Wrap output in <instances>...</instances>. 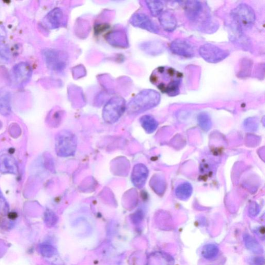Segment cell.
<instances>
[{"instance_id": "21", "label": "cell", "mask_w": 265, "mask_h": 265, "mask_svg": "<svg viewBox=\"0 0 265 265\" xmlns=\"http://www.w3.org/2000/svg\"><path fill=\"white\" fill-rule=\"evenodd\" d=\"M146 4L154 16H158L163 12L164 4L160 1H146Z\"/></svg>"}, {"instance_id": "6", "label": "cell", "mask_w": 265, "mask_h": 265, "mask_svg": "<svg viewBox=\"0 0 265 265\" xmlns=\"http://www.w3.org/2000/svg\"><path fill=\"white\" fill-rule=\"evenodd\" d=\"M43 55L46 65L52 70L61 72L66 66L67 55L63 52L46 49L43 51Z\"/></svg>"}, {"instance_id": "7", "label": "cell", "mask_w": 265, "mask_h": 265, "mask_svg": "<svg viewBox=\"0 0 265 265\" xmlns=\"http://www.w3.org/2000/svg\"><path fill=\"white\" fill-rule=\"evenodd\" d=\"M199 53L207 62L213 64L223 61L229 55L227 51L210 43L202 45L199 50Z\"/></svg>"}, {"instance_id": "5", "label": "cell", "mask_w": 265, "mask_h": 265, "mask_svg": "<svg viewBox=\"0 0 265 265\" xmlns=\"http://www.w3.org/2000/svg\"><path fill=\"white\" fill-rule=\"evenodd\" d=\"M126 109L125 100L121 97H113L104 107L103 118L108 123L116 122L121 117Z\"/></svg>"}, {"instance_id": "17", "label": "cell", "mask_w": 265, "mask_h": 265, "mask_svg": "<svg viewBox=\"0 0 265 265\" xmlns=\"http://www.w3.org/2000/svg\"><path fill=\"white\" fill-rule=\"evenodd\" d=\"M11 111L10 94L8 91L0 89V113L7 116Z\"/></svg>"}, {"instance_id": "24", "label": "cell", "mask_w": 265, "mask_h": 265, "mask_svg": "<svg viewBox=\"0 0 265 265\" xmlns=\"http://www.w3.org/2000/svg\"><path fill=\"white\" fill-rule=\"evenodd\" d=\"M10 57V53L8 48L4 44L0 42V59L8 61Z\"/></svg>"}, {"instance_id": "15", "label": "cell", "mask_w": 265, "mask_h": 265, "mask_svg": "<svg viewBox=\"0 0 265 265\" xmlns=\"http://www.w3.org/2000/svg\"><path fill=\"white\" fill-rule=\"evenodd\" d=\"M161 26L167 32L174 31L177 26V21L173 14L169 11H165L159 16Z\"/></svg>"}, {"instance_id": "3", "label": "cell", "mask_w": 265, "mask_h": 265, "mask_svg": "<svg viewBox=\"0 0 265 265\" xmlns=\"http://www.w3.org/2000/svg\"><path fill=\"white\" fill-rule=\"evenodd\" d=\"M77 146V137L72 132L64 130L56 135L55 147L57 156L62 157L73 156L76 153Z\"/></svg>"}, {"instance_id": "16", "label": "cell", "mask_w": 265, "mask_h": 265, "mask_svg": "<svg viewBox=\"0 0 265 265\" xmlns=\"http://www.w3.org/2000/svg\"><path fill=\"white\" fill-rule=\"evenodd\" d=\"M253 62L248 57L240 60L237 66L236 76L241 79L249 77L252 74Z\"/></svg>"}, {"instance_id": "20", "label": "cell", "mask_w": 265, "mask_h": 265, "mask_svg": "<svg viewBox=\"0 0 265 265\" xmlns=\"http://www.w3.org/2000/svg\"><path fill=\"white\" fill-rule=\"evenodd\" d=\"M192 193V188L190 183H183L180 184L176 190V197L181 200L189 199Z\"/></svg>"}, {"instance_id": "25", "label": "cell", "mask_w": 265, "mask_h": 265, "mask_svg": "<svg viewBox=\"0 0 265 265\" xmlns=\"http://www.w3.org/2000/svg\"><path fill=\"white\" fill-rule=\"evenodd\" d=\"M9 209L8 204L0 190V212L6 213Z\"/></svg>"}, {"instance_id": "12", "label": "cell", "mask_w": 265, "mask_h": 265, "mask_svg": "<svg viewBox=\"0 0 265 265\" xmlns=\"http://www.w3.org/2000/svg\"><path fill=\"white\" fill-rule=\"evenodd\" d=\"M148 176L147 168L142 164L136 165L133 169L131 180L134 186L138 188H141L146 182Z\"/></svg>"}, {"instance_id": "14", "label": "cell", "mask_w": 265, "mask_h": 265, "mask_svg": "<svg viewBox=\"0 0 265 265\" xmlns=\"http://www.w3.org/2000/svg\"><path fill=\"white\" fill-rule=\"evenodd\" d=\"M203 6L199 1H188L184 4V10L187 17L192 21L198 20L202 14Z\"/></svg>"}, {"instance_id": "9", "label": "cell", "mask_w": 265, "mask_h": 265, "mask_svg": "<svg viewBox=\"0 0 265 265\" xmlns=\"http://www.w3.org/2000/svg\"><path fill=\"white\" fill-rule=\"evenodd\" d=\"M130 22L133 26L150 32L158 33L159 32V28L156 23L143 13L134 14L131 18Z\"/></svg>"}, {"instance_id": "11", "label": "cell", "mask_w": 265, "mask_h": 265, "mask_svg": "<svg viewBox=\"0 0 265 265\" xmlns=\"http://www.w3.org/2000/svg\"><path fill=\"white\" fill-rule=\"evenodd\" d=\"M64 18L62 10L59 8H55L46 15L44 21L45 25L49 28L54 29L62 25Z\"/></svg>"}, {"instance_id": "2", "label": "cell", "mask_w": 265, "mask_h": 265, "mask_svg": "<svg viewBox=\"0 0 265 265\" xmlns=\"http://www.w3.org/2000/svg\"><path fill=\"white\" fill-rule=\"evenodd\" d=\"M160 101V95L153 89L144 90L129 102L126 109L130 114L143 112L157 106Z\"/></svg>"}, {"instance_id": "4", "label": "cell", "mask_w": 265, "mask_h": 265, "mask_svg": "<svg viewBox=\"0 0 265 265\" xmlns=\"http://www.w3.org/2000/svg\"><path fill=\"white\" fill-rule=\"evenodd\" d=\"M231 15L235 24L242 30L251 28L256 20L254 9L245 3L240 4L235 7Z\"/></svg>"}, {"instance_id": "10", "label": "cell", "mask_w": 265, "mask_h": 265, "mask_svg": "<svg viewBox=\"0 0 265 265\" xmlns=\"http://www.w3.org/2000/svg\"><path fill=\"white\" fill-rule=\"evenodd\" d=\"M15 82L19 85L27 83L32 75V69L26 62H20L15 65L12 70Z\"/></svg>"}, {"instance_id": "23", "label": "cell", "mask_w": 265, "mask_h": 265, "mask_svg": "<svg viewBox=\"0 0 265 265\" xmlns=\"http://www.w3.org/2000/svg\"><path fill=\"white\" fill-rule=\"evenodd\" d=\"M203 256L207 259L212 258L217 253V248L214 245L206 246L203 250Z\"/></svg>"}, {"instance_id": "8", "label": "cell", "mask_w": 265, "mask_h": 265, "mask_svg": "<svg viewBox=\"0 0 265 265\" xmlns=\"http://www.w3.org/2000/svg\"><path fill=\"white\" fill-rule=\"evenodd\" d=\"M169 48L174 54L186 58H191L195 54L194 46L186 40L179 39L172 41Z\"/></svg>"}, {"instance_id": "22", "label": "cell", "mask_w": 265, "mask_h": 265, "mask_svg": "<svg viewBox=\"0 0 265 265\" xmlns=\"http://www.w3.org/2000/svg\"><path fill=\"white\" fill-rule=\"evenodd\" d=\"M199 124L202 129L205 131H208L212 127V120L208 113L202 112L199 114L198 117Z\"/></svg>"}, {"instance_id": "13", "label": "cell", "mask_w": 265, "mask_h": 265, "mask_svg": "<svg viewBox=\"0 0 265 265\" xmlns=\"http://www.w3.org/2000/svg\"><path fill=\"white\" fill-rule=\"evenodd\" d=\"M18 167L15 159L11 156L4 155L0 157V172L4 174L16 175Z\"/></svg>"}, {"instance_id": "1", "label": "cell", "mask_w": 265, "mask_h": 265, "mask_svg": "<svg viewBox=\"0 0 265 265\" xmlns=\"http://www.w3.org/2000/svg\"><path fill=\"white\" fill-rule=\"evenodd\" d=\"M183 75L174 68L159 66L153 72L151 82L163 93L170 97L179 95Z\"/></svg>"}, {"instance_id": "19", "label": "cell", "mask_w": 265, "mask_h": 265, "mask_svg": "<svg viewBox=\"0 0 265 265\" xmlns=\"http://www.w3.org/2000/svg\"><path fill=\"white\" fill-rule=\"evenodd\" d=\"M142 127L148 134L154 132L158 128V123L157 120L150 115H145L140 119Z\"/></svg>"}, {"instance_id": "18", "label": "cell", "mask_w": 265, "mask_h": 265, "mask_svg": "<svg viewBox=\"0 0 265 265\" xmlns=\"http://www.w3.org/2000/svg\"><path fill=\"white\" fill-rule=\"evenodd\" d=\"M142 49L147 53L153 55L162 53L165 50L164 45L160 42L151 41L145 43L142 46Z\"/></svg>"}]
</instances>
